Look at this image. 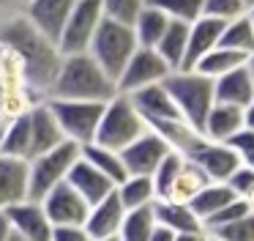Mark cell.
Here are the masks:
<instances>
[{"label":"cell","mask_w":254,"mask_h":241,"mask_svg":"<svg viewBox=\"0 0 254 241\" xmlns=\"http://www.w3.org/2000/svg\"><path fill=\"white\" fill-rule=\"evenodd\" d=\"M0 44L11 52L22 85L36 99L47 102V93L63 60V55L58 52V44L44 38L25 16H14L0 25Z\"/></svg>","instance_id":"1"},{"label":"cell","mask_w":254,"mask_h":241,"mask_svg":"<svg viewBox=\"0 0 254 241\" xmlns=\"http://www.w3.org/2000/svg\"><path fill=\"white\" fill-rule=\"evenodd\" d=\"M112 96H118V88L90 55H68L61 60L58 74L52 80V88L47 99L61 102H99L107 104Z\"/></svg>","instance_id":"2"},{"label":"cell","mask_w":254,"mask_h":241,"mask_svg":"<svg viewBox=\"0 0 254 241\" xmlns=\"http://www.w3.org/2000/svg\"><path fill=\"white\" fill-rule=\"evenodd\" d=\"M164 88L170 93L175 110L181 113V118L186 120L191 129H197L202 134V123L208 118L210 107L216 104L213 96V80L202 77L199 71H172L164 80Z\"/></svg>","instance_id":"3"},{"label":"cell","mask_w":254,"mask_h":241,"mask_svg":"<svg viewBox=\"0 0 254 241\" xmlns=\"http://www.w3.org/2000/svg\"><path fill=\"white\" fill-rule=\"evenodd\" d=\"M134 52H137L134 30L128 25H121V22H112L104 16V22L99 25L93 41H90V49H88L93 63L112 82H118V77L123 74V69H126V63L131 60Z\"/></svg>","instance_id":"4"},{"label":"cell","mask_w":254,"mask_h":241,"mask_svg":"<svg viewBox=\"0 0 254 241\" xmlns=\"http://www.w3.org/2000/svg\"><path fill=\"white\" fill-rule=\"evenodd\" d=\"M148 131V123L142 120V115L137 113V107L131 104L128 96H112L104 104V113H101V123L96 131V145L110 148V151L121 153L126 145H131L137 137H142Z\"/></svg>","instance_id":"5"},{"label":"cell","mask_w":254,"mask_h":241,"mask_svg":"<svg viewBox=\"0 0 254 241\" xmlns=\"http://www.w3.org/2000/svg\"><path fill=\"white\" fill-rule=\"evenodd\" d=\"M79 162V145L74 142H63V145L52 148V151L33 156L28 162V200L41 203L52 189L66 184L71 167Z\"/></svg>","instance_id":"6"},{"label":"cell","mask_w":254,"mask_h":241,"mask_svg":"<svg viewBox=\"0 0 254 241\" xmlns=\"http://www.w3.org/2000/svg\"><path fill=\"white\" fill-rule=\"evenodd\" d=\"M63 137L74 145H90L96 140V131L101 123L104 104L99 102H61V99H47Z\"/></svg>","instance_id":"7"},{"label":"cell","mask_w":254,"mask_h":241,"mask_svg":"<svg viewBox=\"0 0 254 241\" xmlns=\"http://www.w3.org/2000/svg\"><path fill=\"white\" fill-rule=\"evenodd\" d=\"M101 22H104L101 0H77L71 16H68V22L63 25L61 36H58V52L63 58H68V55H88L90 41H93Z\"/></svg>","instance_id":"8"},{"label":"cell","mask_w":254,"mask_h":241,"mask_svg":"<svg viewBox=\"0 0 254 241\" xmlns=\"http://www.w3.org/2000/svg\"><path fill=\"white\" fill-rule=\"evenodd\" d=\"M170 66L159 58L156 49H142L137 47V52L131 55V60L126 63L123 74L118 77L115 88L121 96H131V93L142 91V88H150V85H161V82L170 77Z\"/></svg>","instance_id":"9"},{"label":"cell","mask_w":254,"mask_h":241,"mask_svg":"<svg viewBox=\"0 0 254 241\" xmlns=\"http://www.w3.org/2000/svg\"><path fill=\"white\" fill-rule=\"evenodd\" d=\"M172 148L161 140L156 131H145L142 137L126 145L121 151V159H123V167H126V175H142V178H150L159 167V162L170 153Z\"/></svg>","instance_id":"10"},{"label":"cell","mask_w":254,"mask_h":241,"mask_svg":"<svg viewBox=\"0 0 254 241\" xmlns=\"http://www.w3.org/2000/svg\"><path fill=\"white\" fill-rule=\"evenodd\" d=\"M41 208H44L52 228H82L90 211V206L68 184H61L58 189H52L41 200Z\"/></svg>","instance_id":"11"},{"label":"cell","mask_w":254,"mask_h":241,"mask_svg":"<svg viewBox=\"0 0 254 241\" xmlns=\"http://www.w3.org/2000/svg\"><path fill=\"white\" fill-rule=\"evenodd\" d=\"M77 0H30L25 5L22 16L41 33L44 38L58 44V36H61L63 25L68 22Z\"/></svg>","instance_id":"12"},{"label":"cell","mask_w":254,"mask_h":241,"mask_svg":"<svg viewBox=\"0 0 254 241\" xmlns=\"http://www.w3.org/2000/svg\"><path fill=\"white\" fill-rule=\"evenodd\" d=\"M210 184H227L238 167H241V156L235 153L232 145H219V142H205L194 156H189Z\"/></svg>","instance_id":"13"},{"label":"cell","mask_w":254,"mask_h":241,"mask_svg":"<svg viewBox=\"0 0 254 241\" xmlns=\"http://www.w3.org/2000/svg\"><path fill=\"white\" fill-rule=\"evenodd\" d=\"M3 214H6L8 225H11V230L17 236H22V239H28V241H50L52 225H50V219H47L41 203L22 200V203H17V206L6 208Z\"/></svg>","instance_id":"14"},{"label":"cell","mask_w":254,"mask_h":241,"mask_svg":"<svg viewBox=\"0 0 254 241\" xmlns=\"http://www.w3.org/2000/svg\"><path fill=\"white\" fill-rule=\"evenodd\" d=\"M123 217H126V208L121 206L118 195L112 192L110 197H104L101 203L90 206L88 219H85V233L90 236V241H107V239H118L121 233Z\"/></svg>","instance_id":"15"},{"label":"cell","mask_w":254,"mask_h":241,"mask_svg":"<svg viewBox=\"0 0 254 241\" xmlns=\"http://www.w3.org/2000/svg\"><path fill=\"white\" fill-rule=\"evenodd\" d=\"M28 118H30V159L41 156V153H47V151H52V148L66 142V137H63L61 126H58V120H55V115H52L47 102L36 104L28 113Z\"/></svg>","instance_id":"16"},{"label":"cell","mask_w":254,"mask_h":241,"mask_svg":"<svg viewBox=\"0 0 254 241\" xmlns=\"http://www.w3.org/2000/svg\"><path fill=\"white\" fill-rule=\"evenodd\" d=\"M246 129V118H243L241 107H230V104L216 102L210 107L208 118L202 123V137L208 142H219V145H230L241 131Z\"/></svg>","instance_id":"17"},{"label":"cell","mask_w":254,"mask_h":241,"mask_svg":"<svg viewBox=\"0 0 254 241\" xmlns=\"http://www.w3.org/2000/svg\"><path fill=\"white\" fill-rule=\"evenodd\" d=\"M221 22L208 19V16H199L197 22L189 25V38H186V58H183V69L189 71L199 63L208 52H213L219 47V38H221Z\"/></svg>","instance_id":"18"},{"label":"cell","mask_w":254,"mask_h":241,"mask_svg":"<svg viewBox=\"0 0 254 241\" xmlns=\"http://www.w3.org/2000/svg\"><path fill=\"white\" fill-rule=\"evenodd\" d=\"M28 200V162L0 153V211Z\"/></svg>","instance_id":"19"},{"label":"cell","mask_w":254,"mask_h":241,"mask_svg":"<svg viewBox=\"0 0 254 241\" xmlns=\"http://www.w3.org/2000/svg\"><path fill=\"white\" fill-rule=\"evenodd\" d=\"M66 184L71 186L88 206H96V203H101L104 197H110L112 192H115V184H112L110 178H104L96 167H90L88 162H82V159L71 167Z\"/></svg>","instance_id":"20"},{"label":"cell","mask_w":254,"mask_h":241,"mask_svg":"<svg viewBox=\"0 0 254 241\" xmlns=\"http://www.w3.org/2000/svg\"><path fill=\"white\" fill-rule=\"evenodd\" d=\"M131 104L137 107V113L142 115L145 123H153V120H183L181 113L175 110L170 93H167L164 82L161 85H150V88H142V91L131 93Z\"/></svg>","instance_id":"21"},{"label":"cell","mask_w":254,"mask_h":241,"mask_svg":"<svg viewBox=\"0 0 254 241\" xmlns=\"http://www.w3.org/2000/svg\"><path fill=\"white\" fill-rule=\"evenodd\" d=\"M213 96L219 104H230V107L246 110L249 104L254 102V82L246 71V63H243L241 69L213 80Z\"/></svg>","instance_id":"22"},{"label":"cell","mask_w":254,"mask_h":241,"mask_svg":"<svg viewBox=\"0 0 254 241\" xmlns=\"http://www.w3.org/2000/svg\"><path fill=\"white\" fill-rule=\"evenodd\" d=\"M153 217H156V225L164 228V230H170L172 236L205 230L202 222L197 219V214H194L189 206L175 203V200H156L153 203Z\"/></svg>","instance_id":"23"},{"label":"cell","mask_w":254,"mask_h":241,"mask_svg":"<svg viewBox=\"0 0 254 241\" xmlns=\"http://www.w3.org/2000/svg\"><path fill=\"white\" fill-rule=\"evenodd\" d=\"M79 159L88 162L90 167H96L104 178H110L115 186L128 178L126 167H123V159H121L118 151H110V148H101V145H96V142H90V145L79 148Z\"/></svg>","instance_id":"24"},{"label":"cell","mask_w":254,"mask_h":241,"mask_svg":"<svg viewBox=\"0 0 254 241\" xmlns=\"http://www.w3.org/2000/svg\"><path fill=\"white\" fill-rule=\"evenodd\" d=\"M0 153L11 159H30V118L19 115V118L8 120L0 131Z\"/></svg>","instance_id":"25"},{"label":"cell","mask_w":254,"mask_h":241,"mask_svg":"<svg viewBox=\"0 0 254 241\" xmlns=\"http://www.w3.org/2000/svg\"><path fill=\"white\" fill-rule=\"evenodd\" d=\"M115 195L126 211H139V208H150L159 197H156L153 181L142 178V175H128L123 184L115 186Z\"/></svg>","instance_id":"26"},{"label":"cell","mask_w":254,"mask_h":241,"mask_svg":"<svg viewBox=\"0 0 254 241\" xmlns=\"http://www.w3.org/2000/svg\"><path fill=\"white\" fill-rule=\"evenodd\" d=\"M186 38H189V25L170 22L167 33L161 36V41L156 44V52H159V58L170 66V71H181L183 69V58H186Z\"/></svg>","instance_id":"27"},{"label":"cell","mask_w":254,"mask_h":241,"mask_svg":"<svg viewBox=\"0 0 254 241\" xmlns=\"http://www.w3.org/2000/svg\"><path fill=\"white\" fill-rule=\"evenodd\" d=\"M208 184H210V181L205 178L202 170H199L191 159H186V162H183V167H181V173H178V178H175V184H172L170 197H167V200H175V203L189 206V203H191Z\"/></svg>","instance_id":"28"},{"label":"cell","mask_w":254,"mask_h":241,"mask_svg":"<svg viewBox=\"0 0 254 241\" xmlns=\"http://www.w3.org/2000/svg\"><path fill=\"white\" fill-rule=\"evenodd\" d=\"M219 47L221 49H230V52H238L243 58L254 52V27L249 22V14L238 16V19L227 22L221 27V38H219Z\"/></svg>","instance_id":"29"},{"label":"cell","mask_w":254,"mask_h":241,"mask_svg":"<svg viewBox=\"0 0 254 241\" xmlns=\"http://www.w3.org/2000/svg\"><path fill=\"white\" fill-rule=\"evenodd\" d=\"M232 200H235V195H232V189L227 184H208L191 203H189V208L197 214V219L205 228V222H208L213 214H219L221 208H224L227 203H232Z\"/></svg>","instance_id":"30"},{"label":"cell","mask_w":254,"mask_h":241,"mask_svg":"<svg viewBox=\"0 0 254 241\" xmlns=\"http://www.w3.org/2000/svg\"><path fill=\"white\" fill-rule=\"evenodd\" d=\"M167 27H170V19H167L164 14H159L156 8H145L142 14L137 16V22L131 25L134 30V38H137V47L142 49H156V44L161 41V36L167 33Z\"/></svg>","instance_id":"31"},{"label":"cell","mask_w":254,"mask_h":241,"mask_svg":"<svg viewBox=\"0 0 254 241\" xmlns=\"http://www.w3.org/2000/svg\"><path fill=\"white\" fill-rule=\"evenodd\" d=\"M243 63H246V58H243V55L216 47L213 52H208L197 66H194V71H199V74L208 77V80H219V77H224V74H230V71L241 69Z\"/></svg>","instance_id":"32"},{"label":"cell","mask_w":254,"mask_h":241,"mask_svg":"<svg viewBox=\"0 0 254 241\" xmlns=\"http://www.w3.org/2000/svg\"><path fill=\"white\" fill-rule=\"evenodd\" d=\"M156 230V217H153V206L150 208H139V211H126L121 225L118 241H150Z\"/></svg>","instance_id":"33"},{"label":"cell","mask_w":254,"mask_h":241,"mask_svg":"<svg viewBox=\"0 0 254 241\" xmlns=\"http://www.w3.org/2000/svg\"><path fill=\"white\" fill-rule=\"evenodd\" d=\"M148 5L181 25H191L202 16V0H148Z\"/></svg>","instance_id":"34"},{"label":"cell","mask_w":254,"mask_h":241,"mask_svg":"<svg viewBox=\"0 0 254 241\" xmlns=\"http://www.w3.org/2000/svg\"><path fill=\"white\" fill-rule=\"evenodd\" d=\"M183 162H186V156H181V153L170 151L164 159L159 162V167H156V173L150 175V181H153V189H156V197L159 200H167L170 197V189L172 184H175L178 173H181Z\"/></svg>","instance_id":"35"},{"label":"cell","mask_w":254,"mask_h":241,"mask_svg":"<svg viewBox=\"0 0 254 241\" xmlns=\"http://www.w3.org/2000/svg\"><path fill=\"white\" fill-rule=\"evenodd\" d=\"M148 8V0H101V11L107 19L121 22V25L131 27L137 16Z\"/></svg>","instance_id":"36"},{"label":"cell","mask_w":254,"mask_h":241,"mask_svg":"<svg viewBox=\"0 0 254 241\" xmlns=\"http://www.w3.org/2000/svg\"><path fill=\"white\" fill-rule=\"evenodd\" d=\"M249 14L246 0H202V16L208 19H216L221 25L238 19V16Z\"/></svg>","instance_id":"37"},{"label":"cell","mask_w":254,"mask_h":241,"mask_svg":"<svg viewBox=\"0 0 254 241\" xmlns=\"http://www.w3.org/2000/svg\"><path fill=\"white\" fill-rule=\"evenodd\" d=\"M249 211H252V206H249L246 200H241V197H235L232 203H227L219 214H213V217L205 222V233H213V230H219V228H227V225L243 219Z\"/></svg>","instance_id":"38"},{"label":"cell","mask_w":254,"mask_h":241,"mask_svg":"<svg viewBox=\"0 0 254 241\" xmlns=\"http://www.w3.org/2000/svg\"><path fill=\"white\" fill-rule=\"evenodd\" d=\"M210 236H216L221 241H254V211H249L243 219L227 225V228L213 230Z\"/></svg>","instance_id":"39"},{"label":"cell","mask_w":254,"mask_h":241,"mask_svg":"<svg viewBox=\"0 0 254 241\" xmlns=\"http://www.w3.org/2000/svg\"><path fill=\"white\" fill-rule=\"evenodd\" d=\"M227 186L232 189V195H235V197L246 200V197L254 192V170H249V167H243V164H241V167L232 173V178L227 181Z\"/></svg>","instance_id":"40"},{"label":"cell","mask_w":254,"mask_h":241,"mask_svg":"<svg viewBox=\"0 0 254 241\" xmlns=\"http://www.w3.org/2000/svg\"><path fill=\"white\" fill-rule=\"evenodd\" d=\"M232 148H235V153L241 156V164L249 170H254V131L243 129L241 134L235 137V140L230 142Z\"/></svg>","instance_id":"41"},{"label":"cell","mask_w":254,"mask_h":241,"mask_svg":"<svg viewBox=\"0 0 254 241\" xmlns=\"http://www.w3.org/2000/svg\"><path fill=\"white\" fill-rule=\"evenodd\" d=\"M50 241H90L85 228H52Z\"/></svg>","instance_id":"42"},{"label":"cell","mask_w":254,"mask_h":241,"mask_svg":"<svg viewBox=\"0 0 254 241\" xmlns=\"http://www.w3.org/2000/svg\"><path fill=\"white\" fill-rule=\"evenodd\" d=\"M28 3L30 0H0V25L14 19V16H22V11Z\"/></svg>","instance_id":"43"},{"label":"cell","mask_w":254,"mask_h":241,"mask_svg":"<svg viewBox=\"0 0 254 241\" xmlns=\"http://www.w3.org/2000/svg\"><path fill=\"white\" fill-rule=\"evenodd\" d=\"M175 241H208V233H205V230H197V233H181V236H175Z\"/></svg>","instance_id":"44"},{"label":"cell","mask_w":254,"mask_h":241,"mask_svg":"<svg viewBox=\"0 0 254 241\" xmlns=\"http://www.w3.org/2000/svg\"><path fill=\"white\" fill-rule=\"evenodd\" d=\"M150 241H175V236H172L170 230H164V228H159V225H156V230H153V236H150Z\"/></svg>","instance_id":"45"},{"label":"cell","mask_w":254,"mask_h":241,"mask_svg":"<svg viewBox=\"0 0 254 241\" xmlns=\"http://www.w3.org/2000/svg\"><path fill=\"white\" fill-rule=\"evenodd\" d=\"M8 236H11V225H8L6 214L0 211V241H8Z\"/></svg>","instance_id":"46"},{"label":"cell","mask_w":254,"mask_h":241,"mask_svg":"<svg viewBox=\"0 0 254 241\" xmlns=\"http://www.w3.org/2000/svg\"><path fill=\"white\" fill-rule=\"evenodd\" d=\"M243 118H246V129H249V131H254V102L249 104L246 110H243Z\"/></svg>","instance_id":"47"},{"label":"cell","mask_w":254,"mask_h":241,"mask_svg":"<svg viewBox=\"0 0 254 241\" xmlns=\"http://www.w3.org/2000/svg\"><path fill=\"white\" fill-rule=\"evenodd\" d=\"M246 71H249V77H252V82H254V52L246 58Z\"/></svg>","instance_id":"48"},{"label":"cell","mask_w":254,"mask_h":241,"mask_svg":"<svg viewBox=\"0 0 254 241\" xmlns=\"http://www.w3.org/2000/svg\"><path fill=\"white\" fill-rule=\"evenodd\" d=\"M8 241H28V239H22V236H17V233L11 230V236H8Z\"/></svg>","instance_id":"49"},{"label":"cell","mask_w":254,"mask_h":241,"mask_svg":"<svg viewBox=\"0 0 254 241\" xmlns=\"http://www.w3.org/2000/svg\"><path fill=\"white\" fill-rule=\"evenodd\" d=\"M246 203H249V206H252V211H254V192H252V195L246 197Z\"/></svg>","instance_id":"50"},{"label":"cell","mask_w":254,"mask_h":241,"mask_svg":"<svg viewBox=\"0 0 254 241\" xmlns=\"http://www.w3.org/2000/svg\"><path fill=\"white\" fill-rule=\"evenodd\" d=\"M249 22H252V27H254V8H249Z\"/></svg>","instance_id":"51"},{"label":"cell","mask_w":254,"mask_h":241,"mask_svg":"<svg viewBox=\"0 0 254 241\" xmlns=\"http://www.w3.org/2000/svg\"><path fill=\"white\" fill-rule=\"evenodd\" d=\"M246 8H254V0H246Z\"/></svg>","instance_id":"52"},{"label":"cell","mask_w":254,"mask_h":241,"mask_svg":"<svg viewBox=\"0 0 254 241\" xmlns=\"http://www.w3.org/2000/svg\"><path fill=\"white\" fill-rule=\"evenodd\" d=\"M208 241H221V239H216V236H210V233H208Z\"/></svg>","instance_id":"53"},{"label":"cell","mask_w":254,"mask_h":241,"mask_svg":"<svg viewBox=\"0 0 254 241\" xmlns=\"http://www.w3.org/2000/svg\"><path fill=\"white\" fill-rule=\"evenodd\" d=\"M107 241H118V239H107Z\"/></svg>","instance_id":"54"},{"label":"cell","mask_w":254,"mask_h":241,"mask_svg":"<svg viewBox=\"0 0 254 241\" xmlns=\"http://www.w3.org/2000/svg\"><path fill=\"white\" fill-rule=\"evenodd\" d=\"M0 129H3V120H0Z\"/></svg>","instance_id":"55"},{"label":"cell","mask_w":254,"mask_h":241,"mask_svg":"<svg viewBox=\"0 0 254 241\" xmlns=\"http://www.w3.org/2000/svg\"><path fill=\"white\" fill-rule=\"evenodd\" d=\"M0 131H3V129H0Z\"/></svg>","instance_id":"56"}]
</instances>
